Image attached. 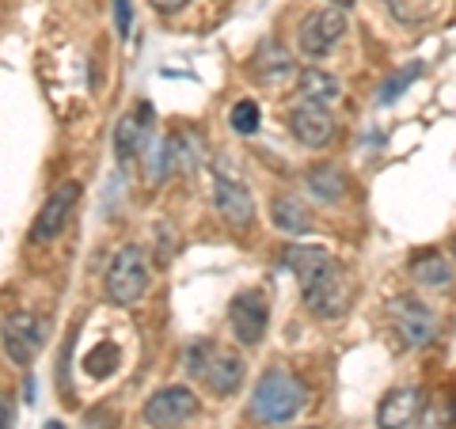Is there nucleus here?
I'll return each instance as SVG.
<instances>
[{
    "instance_id": "obj_26",
    "label": "nucleus",
    "mask_w": 456,
    "mask_h": 429,
    "mask_svg": "<svg viewBox=\"0 0 456 429\" xmlns=\"http://www.w3.org/2000/svg\"><path fill=\"white\" fill-rule=\"evenodd\" d=\"M114 31L118 38H130V0H114Z\"/></svg>"
},
{
    "instance_id": "obj_11",
    "label": "nucleus",
    "mask_w": 456,
    "mask_h": 429,
    "mask_svg": "<svg viewBox=\"0 0 456 429\" xmlns=\"http://www.w3.org/2000/svg\"><path fill=\"white\" fill-rule=\"evenodd\" d=\"M149 134H152V107L149 103H141L137 110L118 118V125H114V156H118L122 167L145 152Z\"/></svg>"
},
{
    "instance_id": "obj_10",
    "label": "nucleus",
    "mask_w": 456,
    "mask_h": 429,
    "mask_svg": "<svg viewBox=\"0 0 456 429\" xmlns=\"http://www.w3.org/2000/svg\"><path fill=\"white\" fill-rule=\"evenodd\" d=\"M213 206H217L221 221L228 228H236V232H244L255 221V198L244 182H236V179H224V175L213 179Z\"/></svg>"
},
{
    "instance_id": "obj_1",
    "label": "nucleus",
    "mask_w": 456,
    "mask_h": 429,
    "mask_svg": "<svg viewBox=\"0 0 456 429\" xmlns=\"http://www.w3.org/2000/svg\"><path fill=\"white\" fill-rule=\"evenodd\" d=\"M305 403H308L305 380L293 376V373H285V368L266 373L259 380V388H255V414H259L263 422H270V425L293 422L297 414L305 410Z\"/></svg>"
},
{
    "instance_id": "obj_30",
    "label": "nucleus",
    "mask_w": 456,
    "mask_h": 429,
    "mask_svg": "<svg viewBox=\"0 0 456 429\" xmlns=\"http://www.w3.org/2000/svg\"><path fill=\"white\" fill-rule=\"evenodd\" d=\"M452 247H456V243H452Z\"/></svg>"
},
{
    "instance_id": "obj_15",
    "label": "nucleus",
    "mask_w": 456,
    "mask_h": 429,
    "mask_svg": "<svg viewBox=\"0 0 456 429\" xmlns=\"http://www.w3.org/2000/svg\"><path fill=\"white\" fill-rule=\"evenodd\" d=\"M297 95H301L305 103L331 107V103H338V99H342V84H338V77L327 73V69L312 65V69H305V73L297 77Z\"/></svg>"
},
{
    "instance_id": "obj_4",
    "label": "nucleus",
    "mask_w": 456,
    "mask_h": 429,
    "mask_svg": "<svg viewBox=\"0 0 456 429\" xmlns=\"http://www.w3.org/2000/svg\"><path fill=\"white\" fill-rule=\"evenodd\" d=\"M301 293H305L308 312L320 320H335L350 304V285H346V274H342V266L335 259L327 263L308 285H301Z\"/></svg>"
},
{
    "instance_id": "obj_21",
    "label": "nucleus",
    "mask_w": 456,
    "mask_h": 429,
    "mask_svg": "<svg viewBox=\"0 0 456 429\" xmlns=\"http://www.w3.org/2000/svg\"><path fill=\"white\" fill-rule=\"evenodd\" d=\"M228 122H232V130L236 134H255L259 130V122H263V110H259V103L255 99H240V103L232 107V114H228Z\"/></svg>"
},
{
    "instance_id": "obj_22",
    "label": "nucleus",
    "mask_w": 456,
    "mask_h": 429,
    "mask_svg": "<svg viewBox=\"0 0 456 429\" xmlns=\"http://www.w3.org/2000/svg\"><path fill=\"white\" fill-rule=\"evenodd\" d=\"M259 73H263V77L289 73V53H281L278 46H263V50H259Z\"/></svg>"
},
{
    "instance_id": "obj_19",
    "label": "nucleus",
    "mask_w": 456,
    "mask_h": 429,
    "mask_svg": "<svg viewBox=\"0 0 456 429\" xmlns=\"http://www.w3.org/2000/svg\"><path fill=\"white\" fill-rule=\"evenodd\" d=\"M411 274H415V281L426 285V289H452V281H456L449 259H441L437 251L419 255V259L411 263Z\"/></svg>"
},
{
    "instance_id": "obj_2",
    "label": "nucleus",
    "mask_w": 456,
    "mask_h": 429,
    "mask_svg": "<svg viewBox=\"0 0 456 429\" xmlns=\"http://www.w3.org/2000/svg\"><path fill=\"white\" fill-rule=\"evenodd\" d=\"M149 293V259L141 247H122L114 255V263L107 270V296L114 304L130 308Z\"/></svg>"
},
{
    "instance_id": "obj_20",
    "label": "nucleus",
    "mask_w": 456,
    "mask_h": 429,
    "mask_svg": "<svg viewBox=\"0 0 456 429\" xmlns=\"http://www.w3.org/2000/svg\"><path fill=\"white\" fill-rule=\"evenodd\" d=\"M308 190L320 198V202H338L342 194H346V175H342L338 167L323 164V167H312L308 171Z\"/></svg>"
},
{
    "instance_id": "obj_29",
    "label": "nucleus",
    "mask_w": 456,
    "mask_h": 429,
    "mask_svg": "<svg viewBox=\"0 0 456 429\" xmlns=\"http://www.w3.org/2000/svg\"><path fill=\"white\" fill-rule=\"evenodd\" d=\"M331 8H354V0H331Z\"/></svg>"
},
{
    "instance_id": "obj_8",
    "label": "nucleus",
    "mask_w": 456,
    "mask_h": 429,
    "mask_svg": "<svg viewBox=\"0 0 456 429\" xmlns=\"http://www.w3.org/2000/svg\"><path fill=\"white\" fill-rule=\"evenodd\" d=\"M42 335H46V323H42L35 312H12L0 327V338H4V353L16 365H31L35 353L42 350Z\"/></svg>"
},
{
    "instance_id": "obj_25",
    "label": "nucleus",
    "mask_w": 456,
    "mask_h": 429,
    "mask_svg": "<svg viewBox=\"0 0 456 429\" xmlns=\"http://www.w3.org/2000/svg\"><path fill=\"white\" fill-rule=\"evenodd\" d=\"M209 357H213L209 342H198V346H191V350H187V373H191V376H202L206 365H209Z\"/></svg>"
},
{
    "instance_id": "obj_6",
    "label": "nucleus",
    "mask_w": 456,
    "mask_h": 429,
    "mask_svg": "<svg viewBox=\"0 0 456 429\" xmlns=\"http://www.w3.org/2000/svg\"><path fill=\"white\" fill-rule=\"evenodd\" d=\"M266 320H270V304L259 289L236 293L232 304H228V327H232L240 346H259L266 335Z\"/></svg>"
},
{
    "instance_id": "obj_23",
    "label": "nucleus",
    "mask_w": 456,
    "mask_h": 429,
    "mask_svg": "<svg viewBox=\"0 0 456 429\" xmlns=\"http://www.w3.org/2000/svg\"><path fill=\"white\" fill-rule=\"evenodd\" d=\"M114 361H118V350L103 342V346H95V353H92L84 365H88L92 376H107V373H114Z\"/></svg>"
},
{
    "instance_id": "obj_7",
    "label": "nucleus",
    "mask_w": 456,
    "mask_h": 429,
    "mask_svg": "<svg viewBox=\"0 0 456 429\" xmlns=\"http://www.w3.org/2000/svg\"><path fill=\"white\" fill-rule=\"evenodd\" d=\"M198 414V395L183 384H171V388H160L149 403H145V425L152 429H179L187 418Z\"/></svg>"
},
{
    "instance_id": "obj_27",
    "label": "nucleus",
    "mask_w": 456,
    "mask_h": 429,
    "mask_svg": "<svg viewBox=\"0 0 456 429\" xmlns=\"http://www.w3.org/2000/svg\"><path fill=\"white\" fill-rule=\"evenodd\" d=\"M149 4L160 12V16H175V12H183V8L191 4V0H149Z\"/></svg>"
},
{
    "instance_id": "obj_17",
    "label": "nucleus",
    "mask_w": 456,
    "mask_h": 429,
    "mask_svg": "<svg viewBox=\"0 0 456 429\" xmlns=\"http://www.w3.org/2000/svg\"><path fill=\"white\" fill-rule=\"evenodd\" d=\"M270 221H274V228H278V232H285V236H305L312 228L308 209L297 202V198H289V194H278L274 202H270Z\"/></svg>"
},
{
    "instance_id": "obj_9",
    "label": "nucleus",
    "mask_w": 456,
    "mask_h": 429,
    "mask_svg": "<svg viewBox=\"0 0 456 429\" xmlns=\"http://www.w3.org/2000/svg\"><path fill=\"white\" fill-rule=\"evenodd\" d=\"M392 327L399 331V338H403V346H426V342H434V312L422 304V300L415 296H395L392 308Z\"/></svg>"
},
{
    "instance_id": "obj_18",
    "label": "nucleus",
    "mask_w": 456,
    "mask_h": 429,
    "mask_svg": "<svg viewBox=\"0 0 456 429\" xmlns=\"http://www.w3.org/2000/svg\"><path fill=\"white\" fill-rule=\"evenodd\" d=\"M392 12V20L395 23H403V27H422V23H430L437 20L441 12H445L449 0H384Z\"/></svg>"
},
{
    "instance_id": "obj_13",
    "label": "nucleus",
    "mask_w": 456,
    "mask_h": 429,
    "mask_svg": "<svg viewBox=\"0 0 456 429\" xmlns=\"http://www.w3.org/2000/svg\"><path fill=\"white\" fill-rule=\"evenodd\" d=\"M422 410V392L419 388H395L380 399L377 407V425L380 429H407Z\"/></svg>"
},
{
    "instance_id": "obj_24",
    "label": "nucleus",
    "mask_w": 456,
    "mask_h": 429,
    "mask_svg": "<svg viewBox=\"0 0 456 429\" xmlns=\"http://www.w3.org/2000/svg\"><path fill=\"white\" fill-rule=\"evenodd\" d=\"M419 77H422V65H411V69H403V73H399L395 80H388V84H384V88H380V103H395L399 92H403L411 80H419Z\"/></svg>"
},
{
    "instance_id": "obj_12",
    "label": "nucleus",
    "mask_w": 456,
    "mask_h": 429,
    "mask_svg": "<svg viewBox=\"0 0 456 429\" xmlns=\"http://www.w3.org/2000/svg\"><path fill=\"white\" fill-rule=\"evenodd\" d=\"M289 134L308 149H323V145H331V137H335V118H331V110L320 103H301L289 114Z\"/></svg>"
},
{
    "instance_id": "obj_5",
    "label": "nucleus",
    "mask_w": 456,
    "mask_h": 429,
    "mask_svg": "<svg viewBox=\"0 0 456 429\" xmlns=\"http://www.w3.org/2000/svg\"><path fill=\"white\" fill-rule=\"evenodd\" d=\"M342 35H346L342 8H316L308 12L301 31H297V46H301L305 57H327L342 42Z\"/></svg>"
},
{
    "instance_id": "obj_16",
    "label": "nucleus",
    "mask_w": 456,
    "mask_h": 429,
    "mask_svg": "<svg viewBox=\"0 0 456 429\" xmlns=\"http://www.w3.org/2000/svg\"><path fill=\"white\" fill-rule=\"evenodd\" d=\"M281 263L293 270L297 281L308 285L327 263H331V255H327L323 247H308V243H289V247H285V255H281Z\"/></svg>"
},
{
    "instance_id": "obj_3",
    "label": "nucleus",
    "mask_w": 456,
    "mask_h": 429,
    "mask_svg": "<svg viewBox=\"0 0 456 429\" xmlns=\"http://www.w3.org/2000/svg\"><path fill=\"white\" fill-rule=\"evenodd\" d=\"M80 182L77 179H65V182H57V187L50 190V198L42 202L38 209V217L31 224V243H53L57 236L69 228V221H73V213H77V202H80Z\"/></svg>"
},
{
    "instance_id": "obj_14",
    "label": "nucleus",
    "mask_w": 456,
    "mask_h": 429,
    "mask_svg": "<svg viewBox=\"0 0 456 429\" xmlns=\"http://www.w3.org/2000/svg\"><path fill=\"white\" fill-rule=\"evenodd\" d=\"M202 380H206V388H209L213 395H232L240 384H244V357H236V353H217V350H213Z\"/></svg>"
},
{
    "instance_id": "obj_28",
    "label": "nucleus",
    "mask_w": 456,
    "mask_h": 429,
    "mask_svg": "<svg viewBox=\"0 0 456 429\" xmlns=\"http://www.w3.org/2000/svg\"><path fill=\"white\" fill-rule=\"evenodd\" d=\"M0 429H8V403L0 399Z\"/></svg>"
}]
</instances>
